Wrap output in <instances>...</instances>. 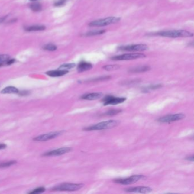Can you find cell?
Returning <instances> with one entry per match:
<instances>
[{
  "mask_svg": "<svg viewBox=\"0 0 194 194\" xmlns=\"http://www.w3.org/2000/svg\"><path fill=\"white\" fill-rule=\"evenodd\" d=\"M156 35H159L161 37H165L168 38H184V37H191L194 35L192 33L183 30H167L162 31L154 34Z\"/></svg>",
  "mask_w": 194,
  "mask_h": 194,
  "instance_id": "6da1fadb",
  "label": "cell"
},
{
  "mask_svg": "<svg viewBox=\"0 0 194 194\" xmlns=\"http://www.w3.org/2000/svg\"><path fill=\"white\" fill-rule=\"evenodd\" d=\"M120 124V122L117 120H111L105 121L101 122L91 126H88L84 128L83 130L86 131H101L105 129H109L117 126Z\"/></svg>",
  "mask_w": 194,
  "mask_h": 194,
  "instance_id": "7a4b0ae2",
  "label": "cell"
},
{
  "mask_svg": "<svg viewBox=\"0 0 194 194\" xmlns=\"http://www.w3.org/2000/svg\"><path fill=\"white\" fill-rule=\"evenodd\" d=\"M120 20L121 18L119 17H110L104 19L93 21L89 24V26L92 27H102V26H105L109 24H116Z\"/></svg>",
  "mask_w": 194,
  "mask_h": 194,
  "instance_id": "3957f363",
  "label": "cell"
},
{
  "mask_svg": "<svg viewBox=\"0 0 194 194\" xmlns=\"http://www.w3.org/2000/svg\"><path fill=\"white\" fill-rule=\"evenodd\" d=\"M83 187V184L64 183L55 186L53 190L56 191H76L82 189Z\"/></svg>",
  "mask_w": 194,
  "mask_h": 194,
  "instance_id": "277c9868",
  "label": "cell"
},
{
  "mask_svg": "<svg viewBox=\"0 0 194 194\" xmlns=\"http://www.w3.org/2000/svg\"><path fill=\"white\" fill-rule=\"evenodd\" d=\"M145 176L142 175H134L126 178H120L114 180V182L117 184L122 185H129L133 184L141 180L145 179Z\"/></svg>",
  "mask_w": 194,
  "mask_h": 194,
  "instance_id": "5b68a950",
  "label": "cell"
},
{
  "mask_svg": "<svg viewBox=\"0 0 194 194\" xmlns=\"http://www.w3.org/2000/svg\"><path fill=\"white\" fill-rule=\"evenodd\" d=\"M149 49L147 46L145 44H136L131 45L122 46L118 47L117 49L119 51H129V52H135V51H144Z\"/></svg>",
  "mask_w": 194,
  "mask_h": 194,
  "instance_id": "8992f818",
  "label": "cell"
},
{
  "mask_svg": "<svg viewBox=\"0 0 194 194\" xmlns=\"http://www.w3.org/2000/svg\"><path fill=\"white\" fill-rule=\"evenodd\" d=\"M185 117L186 116L183 113H177L172 115L170 114L164 116L160 117L158 119H157V121L160 123H169L183 120Z\"/></svg>",
  "mask_w": 194,
  "mask_h": 194,
  "instance_id": "52a82bcc",
  "label": "cell"
},
{
  "mask_svg": "<svg viewBox=\"0 0 194 194\" xmlns=\"http://www.w3.org/2000/svg\"><path fill=\"white\" fill-rule=\"evenodd\" d=\"M146 55L144 53H126L111 57V59L113 60H129L145 58Z\"/></svg>",
  "mask_w": 194,
  "mask_h": 194,
  "instance_id": "ba28073f",
  "label": "cell"
},
{
  "mask_svg": "<svg viewBox=\"0 0 194 194\" xmlns=\"http://www.w3.org/2000/svg\"><path fill=\"white\" fill-rule=\"evenodd\" d=\"M126 100L125 97H115L112 95H107L102 99V102L104 105H115L125 102Z\"/></svg>",
  "mask_w": 194,
  "mask_h": 194,
  "instance_id": "9c48e42d",
  "label": "cell"
},
{
  "mask_svg": "<svg viewBox=\"0 0 194 194\" xmlns=\"http://www.w3.org/2000/svg\"><path fill=\"white\" fill-rule=\"evenodd\" d=\"M62 133H63V131H55V132H51L47 134H44L42 135H40L38 136L33 139L34 141H39V142H44V141H47L53 139L58 136L60 135Z\"/></svg>",
  "mask_w": 194,
  "mask_h": 194,
  "instance_id": "30bf717a",
  "label": "cell"
},
{
  "mask_svg": "<svg viewBox=\"0 0 194 194\" xmlns=\"http://www.w3.org/2000/svg\"><path fill=\"white\" fill-rule=\"evenodd\" d=\"M125 191L127 192H133V193H140V194H147L152 191V189L149 187L138 186L126 189Z\"/></svg>",
  "mask_w": 194,
  "mask_h": 194,
  "instance_id": "8fae6325",
  "label": "cell"
},
{
  "mask_svg": "<svg viewBox=\"0 0 194 194\" xmlns=\"http://www.w3.org/2000/svg\"><path fill=\"white\" fill-rule=\"evenodd\" d=\"M72 150L70 147H61L55 150L50 151L49 152L45 153L44 154V156H59L63 155L66 153H67Z\"/></svg>",
  "mask_w": 194,
  "mask_h": 194,
  "instance_id": "7c38bea8",
  "label": "cell"
},
{
  "mask_svg": "<svg viewBox=\"0 0 194 194\" xmlns=\"http://www.w3.org/2000/svg\"><path fill=\"white\" fill-rule=\"evenodd\" d=\"M103 96V93L101 92H93L90 93L84 94L81 96V99L86 100H95L99 99L102 98Z\"/></svg>",
  "mask_w": 194,
  "mask_h": 194,
  "instance_id": "4fadbf2b",
  "label": "cell"
},
{
  "mask_svg": "<svg viewBox=\"0 0 194 194\" xmlns=\"http://www.w3.org/2000/svg\"><path fill=\"white\" fill-rule=\"evenodd\" d=\"M93 67L92 64L85 61H82L80 62L78 66V71L79 73H82L90 70Z\"/></svg>",
  "mask_w": 194,
  "mask_h": 194,
  "instance_id": "5bb4252c",
  "label": "cell"
},
{
  "mask_svg": "<svg viewBox=\"0 0 194 194\" xmlns=\"http://www.w3.org/2000/svg\"><path fill=\"white\" fill-rule=\"evenodd\" d=\"M68 73V70H53V71H49L46 73L47 75L51 77H59L62 76L63 75L67 74Z\"/></svg>",
  "mask_w": 194,
  "mask_h": 194,
  "instance_id": "9a60e30c",
  "label": "cell"
},
{
  "mask_svg": "<svg viewBox=\"0 0 194 194\" xmlns=\"http://www.w3.org/2000/svg\"><path fill=\"white\" fill-rule=\"evenodd\" d=\"M150 70V67L148 66H138L135 68H131L129 70V72L132 73H140L146 72Z\"/></svg>",
  "mask_w": 194,
  "mask_h": 194,
  "instance_id": "2e32d148",
  "label": "cell"
},
{
  "mask_svg": "<svg viewBox=\"0 0 194 194\" xmlns=\"http://www.w3.org/2000/svg\"><path fill=\"white\" fill-rule=\"evenodd\" d=\"M19 91H20L17 88L13 87V86H9V87L4 88L1 91V93L2 94H10V93L18 94Z\"/></svg>",
  "mask_w": 194,
  "mask_h": 194,
  "instance_id": "e0dca14e",
  "label": "cell"
},
{
  "mask_svg": "<svg viewBox=\"0 0 194 194\" xmlns=\"http://www.w3.org/2000/svg\"><path fill=\"white\" fill-rule=\"evenodd\" d=\"M162 87V84H152L149 86H147L142 89V92L144 93H148L151 91H154L155 89H159Z\"/></svg>",
  "mask_w": 194,
  "mask_h": 194,
  "instance_id": "ac0fdd59",
  "label": "cell"
},
{
  "mask_svg": "<svg viewBox=\"0 0 194 194\" xmlns=\"http://www.w3.org/2000/svg\"><path fill=\"white\" fill-rule=\"evenodd\" d=\"M46 29V27L42 25H34V26H29L27 28H26V30L28 31H42Z\"/></svg>",
  "mask_w": 194,
  "mask_h": 194,
  "instance_id": "d6986e66",
  "label": "cell"
},
{
  "mask_svg": "<svg viewBox=\"0 0 194 194\" xmlns=\"http://www.w3.org/2000/svg\"><path fill=\"white\" fill-rule=\"evenodd\" d=\"M106 30H94L87 32L86 34H84V36L85 37H91V36H95V35H98L101 34L105 33Z\"/></svg>",
  "mask_w": 194,
  "mask_h": 194,
  "instance_id": "ffe728a7",
  "label": "cell"
},
{
  "mask_svg": "<svg viewBox=\"0 0 194 194\" xmlns=\"http://www.w3.org/2000/svg\"><path fill=\"white\" fill-rule=\"evenodd\" d=\"M102 68L108 71H115V70L119 69L120 68V66L118 65H117V64H113V65L110 64V65L105 66Z\"/></svg>",
  "mask_w": 194,
  "mask_h": 194,
  "instance_id": "44dd1931",
  "label": "cell"
},
{
  "mask_svg": "<svg viewBox=\"0 0 194 194\" xmlns=\"http://www.w3.org/2000/svg\"><path fill=\"white\" fill-rule=\"evenodd\" d=\"M30 8L33 11H39L42 10V5L39 3H34L30 5Z\"/></svg>",
  "mask_w": 194,
  "mask_h": 194,
  "instance_id": "7402d4cb",
  "label": "cell"
},
{
  "mask_svg": "<svg viewBox=\"0 0 194 194\" xmlns=\"http://www.w3.org/2000/svg\"><path fill=\"white\" fill-rule=\"evenodd\" d=\"M76 66V64L75 63H67V64H64L62 66H60L59 69L60 70H68L70 69H72L74 68Z\"/></svg>",
  "mask_w": 194,
  "mask_h": 194,
  "instance_id": "603a6c76",
  "label": "cell"
},
{
  "mask_svg": "<svg viewBox=\"0 0 194 194\" xmlns=\"http://www.w3.org/2000/svg\"><path fill=\"white\" fill-rule=\"evenodd\" d=\"M122 112V110L121 109H111L109 111H108V112H105L104 115H106V116H115L118 115V113H121Z\"/></svg>",
  "mask_w": 194,
  "mask_h": 194,
  "instance_id": "cb8c5ba5",
  "label": "cell"
},
{
  "mask_svg": "<svg viewBox=\"0 0 194 194\" xmlns=\"http://www.w3.org/2000/svg\"><path fill=\"white\" fill-rule=\"evenodd\" d=\"M16 162H17L15 161V160H11V161H8V162L0 163V168H5V167H9V166H11L12 165L15 164Z\"/></svg>",
  "mask_w": 194,
  "mask_h": 194,
  "instance_id": "d4e9b609",
  "label": "cell"
},
{
  "mask_svg": "<svg viewBox=\"0 0 194 194\" xmlns=\"http://www.w3.org/2000/svg\"><path fill=\"white\" fill-rule=\"evenodd\" d=\"M44 49L45 50H47L50 51H53L57 49V46L54 45L53 44H49L44 46Z\"/></svg>",
  "mask_w": 194,
  "mask_h": 194,
  "instance_id": "484cf974",
  "label": "cell"
},
{
  "mask_svg": "<svg viewBox=\"0 0 194 194\" xmlns=\"http://www.w3.org/2000/svg\"><path fill=\"white\" fill-rule=\"evenodd\" d=\"M111 78L110 76H100L99 78H95L93 79L89 80L88 82H99V81H102V80H109Z\"/></svg>",
  "mask_w": 194,
  "mask_h": 194,
  "instance_id": "4316f807",
  "label": "cell"
},
{
  "mask_svg": "<svg viewBox=\"0 0 194 194\" xmlns=\"http://www.w3.org/2000/svg\"><path fill=\"white\" fill-rule=\"evenodd\" d=\"M45 191V189L44 187H39L34 189L33 191H31L29 192L30 194H41Z\"/></svg>",
  "mask_w": 194,
  "mask_h": 194,
  "instance_id": "83f0119b",
  "label": "cell"
},
{
  "mask_svg": "<svg viewBox=\"0 0 194 194\" xmlns=\"http://www.w3.org/2000/svg\"><path fill=\"white\" fill-rule=\"evenodd\" d=\"M67 1V0H58L57 2H55L54 5L55 6H62L65 5Z\"/></svg>",
  "mask_w": 194,
  "mask_h": 194,
  "instance_id": "f1b7e54d",
  "label": "cell"
},
{
  "mask_svg": "<svg viewBox=\"0 0 194 194\" xmlns=\"http://www.w3.org/2000/svg\"><path fill=\"white\" fill-rule=\"evenodd\" d=\"M29 92L27 91H19L18 94L21 96H27L29 95Z\"/></svg>",
  "mask_w": 194,
  "mask_h": 194,
  "instance_id": "f546056e",
  "label": "cell"
},
{
  "mask_svg": "<svg viewBox=\"0 0 194 194\" xmlns=\"http://www.w3.org/2000/svg\"><path fill=\"white\" fill-rule=\"evenodd\" d=\"M15 62V59H9L6 62V64H7V65H10V64H13V63H14Z\"/></svg>",
  "mask_w": 194,
  "mask_h": 194,
  "instance_id": "4dcf8cb0",
  "label": "cell"
},
{
  "mask_svg": "<svg viewBox=\"0 0 194 194\" xmlns=\"http://www.w3.org/2000/svg\"><path fill=\"white\" fill-rule=\"evenodd\" d=\"M186 159V160H187L188 161L191 162H193L194 160V155H192V156H191V157H187Z\"/></svg>",
  "mask_w": 194,
  "mask_h": 194,
  "instance_id": "1f68e13d",
  "label": "cell"
},
{
  "mask_svg": "<svg viewBox=\"0 0 194 194\" xmlns=\"http://www.w3.org/2000/svg\"><path fill=\"white\" fill-rule=\"evenodd\" d=\"M6 147V145L4 144H0V150L4 149Z\"/></svg>",
  "mask_w": 194,
  "mask_h": 194,
  "instance_id": "d6a6232c",
  "label": "cell"
},
{
  "mask_svg": "<svg viewBox=\"0 0 194 194\" xmlns=\"http://www.w3.org/2000/svg\"><path fill=\"white\" fill-rule=\"evenodd\" d=\"M6 17H2V18H0V23L3 22L6 19Z\"/></svg>",
  "mask_w": 194,
  "mask_h": 194,
  "instance_id": "836d02e7",
  "label": "cell"
},
{
  "mask_svg": "<svg viewBox=\"0 0 194 194\" xmlns=\"http://www.w3.org/2000/svg\"><path fill=\"white\" fill-rule=\"evenodd\" d=\"M30 1H37V0H30Z\"/></svg>",
  "mask_w": 194,
  "mask_h": 194,
  "instance_id": "e575fe53",
  "label": "cell"
}]
</instances>
